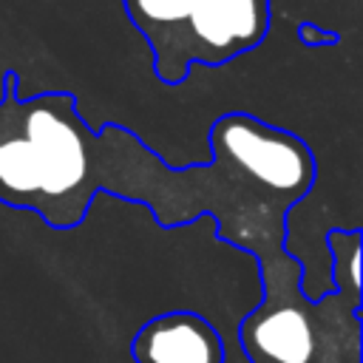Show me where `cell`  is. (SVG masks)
I'll return each instance as SVG.
<instances>
[{
    "mask_svg": "<svg viewBox=\"0 0 363 363\" xmlns=\"http://www.w3.org/2000/svg\"><path fill=\"white\" fill-rule=\"evenodd\" d=\"M210 164L176 170L122 125L91 130L71 91L23 96L20 74H3L0 204L28 210L51 230L79 227L99 190L145 204L164 230L210 213L218 241L258 261L264 292L301 284V261L286 252V216L318 176L309 145L230 111L210 125Z\"/></svg>",
    "mask_w": 363,
    "mask_h": 363,
    "instance_id": "1",
    "label": "cell"
},
{
    "mask_svg": "<svg viewBox=\"0 0 363 363\" xmlns=\"http://www.w3.org/2000/svg\"><path fill=\"white\" fill-rule=\"evenodd\" d=\"M150 48L162 85H182L196 65L218 68L258 48L269 34V0H122Z\"/></svg>",
    "mask_w": 363,
    "mask_h": 363,
    "instance_id": "2",
    "label": "cell"
},
{
    "mask_svg": "<svg viewBox=\"0 0 363 363\" xmlns=\"http://www.w3.org/2000/svg\"><path fill=\"white\" fill-rule=\"evenodd\" d=\"M360 295L303 289L261 298L238 326L250 363H360Z\"/></svg>",
    "mask_w": 363,
    "mask_h": 363,
    "instance_id": "3",
    "label": "cell"
},
{
    "mask_svg": "<svg viewBox=\"0 0 363 363\" xmlns=\"http://www.w3.org/2000/svg\"><path fill=\"white\" fill-rule=\"evenodd\" d=\"M133 363H227L218 329L193 309H170L145 320L130 337Z\"/></svg>",
    "mask_w": 363,
    "mask_h": 363,
    "instance_id": "4",
    "label": "cell"
},
{
    "mask_svg": "<svg viewBox=\"0 0 363 363\" xmlns=\"http://www.w3.org/2000/svg\"><path fill=\"white\" fill-rule=\"evenodd\" d=\"M329 264H332V286L349 295H360V230H329L326 233Z\"/></svg>",
    "mask_w": 363,
    "mask_h": 363,
    "instance_id": "5",
    "label": "cell"
},
{
    "mask_svg": "<svg viewBox=\"0 0 363 363\" xmlns=\"http://www.w3.org/2000/svg\"><path fill=\"white\" fill-rule=\"evenodd\" d=\"M298 40L309 48H320V45H335L340 40V34H335L329 28H320L312 20H303V23H298Z\"/></svg>",
    "mask_w": 363,
    "mask_h": 363,
    "instance_id": "6",
    "label": "cell"
}]
</instances>
